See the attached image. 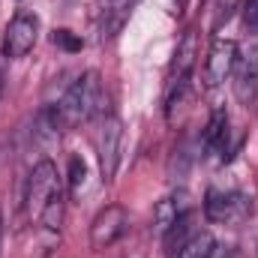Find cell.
I'll use <instances>...</instances> for the list:
<instances>
[{"label": "cell", "instance_id": "6da1fadb", "mask_svg": "<svg viewBox=\"0 0 258 258\" xmlns=\"http://www.w3.org/2000/svg\"><path fill=\"white\" fill-rule=\"evenodd\" d=\"M54 117H57V126L60 129H72L81 126V123H90L93 117H99L105 111V90H102V78L99 72H84L78 75L66 93L60 96V102L51 108Z\"/></svg>", "mask_w": 258, "mask_h": 258}, {"label": "cell", "instance_id": "7a4b0ae2", "mask_svg": "<svg viewBox=\"0 0 258 258\" xmlns=\"http://www.w3.org/2000/svg\"><path fill=\"white\" fill-rule=\"evenodd\" d=\"M63 195V180H60V171L51 159H42L33 165L30 177H27V195H24V204H27V213L30 219H39L42 210L57 198Z\"/></svg>", "mask_w": 258, "mask_h": 258}, {"label": "cell", "instance_id": "3957f363", "mask_svg": "<svg viewBox=\"0 0 258 258\" xmlns=\"http://www.w3.org/2000/svg\"><path fill=\"white\" fill-rule=\"evenodd\" d=\"M195 57H198V36L189 30V33H183V39H180V45L174 51L171 75H168V84H165V108H168V114L186 96V87H189V78H192V69H195Z\"/></svg>", "mask_w": 258, "mask_h": 258}, {"label": "cell", "instance_id": "277c9868", "mask_svg": "<svg viewBox=\"0 0 258 258\" xmlns=\"http://www.w3.org/2000/svg\"><path fill=\"white\" fill-rule=\"evenodd\" d=\"M204 216L216 225H240L252 216V198L240 189H210L204 195Z\"/></svg>", "mask_w": 258, "mask_h": 258}, {"label": "cell", "instance_id": "5b68a950", "mask_svg": "<svg viewBox=\"0 0 258 258\" xmlns=\"http://www.w3.org/2000/svg\"><path fill=\"white\" fill-rule=\"evenodd\" d=\"M120 147H123V123L114 111L99 114V129H96V153H99V168L102 180H114L117 165H120Z\"/></svg>", "mask_w": 258, "mask_h": 258}, {"label": "cell", "instance_id": "8992f818", "mask_svg": "<svg viewBox=\"0 0 258 258\" xmlns=\"http://www.w3.org/2000/svg\"><path fill=\"white\" fill-rule=\"evenodd\" d=\"M36 39H39V15L30 12V9H21V12H15V18L6 24L0 51H3V57L18 60V57H27V54L33 51Z\"/></svg>", "mask_w": 258, "mask_h": 258}, {"label": "cell", "instance_id": "52a82bcc", "mask_svg": "<svg viewBox=\"0 0 258 258\" xmlns=\"http://www.w3.org/2000/svg\"><path fill=\"white\" fill-rule=\"evenodd\" d=\"M126 231H129V213L120 204H108L105 210L96 213V219H93V225H90V246H93V249H108V246H114Z\"/></svg>", "mask_w": 258, "mask_h": 258}, {"label": "cell", "instance_id": "ba28073f", "mask_svg": "<svg viewBox=\"0 0 258 258\" xmlns=\"http://www.w3.org/2000/svg\"><path fill=\"white\" fill-rule=\"evenodd\" d=\"M237 60V42L234 39H213L207 48V60H204V84L213 90L219 87L225 78H231V69Z\"/></svg>", "mask_w": 258, "mask_h": 258}, {"label": "cell", "instance_id": "9c48e42d", "mask_svg": "<svg viewBox=\"0 0 258 258\" xmlns=\"http://www.w3.org/2000/svg\"><path fill=\"white\" fill-rule=\"evenodd\" d=\"M231 78H234V96L243 105H255L258 99V54L255 51H246V54L237 51Z\"/></svg>", "mask_w": 258, "mask_h": 258}, {"label": "cell", "instance_id": "30bf717a", "mask_svg": "<svg viewBox=\"0 0 258 258\" xmlns=\"http://www.w3.org/2000/svg\"><path fill=\"white\" fill-rule=\"evenodd\" d=\"M138 0H102L99 3V36L102 39H111L120 27H123V21L129 18V12H132V6H135Z\"/></svg>", "mask_w": 258, "mask_h": 258}, {"label": "cell", "instance_id": "8fae6325", "mask_svg": "<svg viewBox=\"0 0 258 258\" xmlns=\"http://www.w3.org/2000/svg\"><path fill=\"white\" fill-rule=\"evenodd\" d=\"M201 144H204L207 153L225 159V153H228V114L222 108H216L210 114V120L204 126V135H201Z\"/></svg>", "mask_w": 258, "mask_h": 258}, {"label": "cell", "instance_id": "7c38bea8", "mask_svg": "<svg viewBox=\"0 0 258 258\" xmlns=\"http://www.w3.org/2000/svg\"><path fill=\"white\" fill-rule=\"evenodd\" d=\"M183 201H177V195L171 198H162L153 210V228H156V237H165L168 231H174L177 225H183Z\"/></svg>", "mask_w": 258, "mask_h": 258}, {"label": "cell", "instance_id": "4fadbf2b", "mask_svg": "<svg viewBox=\"0 0 258 258\" xmlns=\"http://www.w3.org/2000/svg\"><path fill=\"white\" fill-rule=\"evenodd\" d=\"M213 246H216V240H213L207 231H195L189 240H183V243H180L177 258H210Z\"/></svg>", "mask_w": 258, "mask_h": 258}, {"label": "cell", "instance_id": "5bb4252c", "mask_svg": "<svg viewBox=\"0 0 258 258\" xmlns=\"http://www.w3.org/2000/svg\"><path fill=\"white\" fill-rule=\"evenodd\" d=\"M84 177H87V165L78 156H72V162H69V186H72V192H78L84 186Z\"/></svg>", "mask_w": 258, "mask_h": 258}, {"label": "cell", "instance_id": "9a60e30c", "mask_svg": "<svg viewBox=\"0 0 258 258\" xmlns=\"http://www.w3.org/2000/svg\"><path fill=\"white\" fill-rule=\"evenodd\" d=\"M234 9H237V0H213V24L222 27V24L231 18Z\"/></svg>", "mask_w": 258, "mask_h": 258}, {"label": "cell", "instance_id": "2e32d148", "mask_svg": "<svg viewBox=\"0 0 258 258\" xmlns=\"http://www.w3.org/2000/svg\"><path fill=\"white\" fill-rule=\"evenodd\" d=\"M54 45H63L69 51H78V48H81V39H75L69 30H57V33H54Z\"/></svg>", "mask_w": 258, "mask_h": 258}, {"label": "cell", "instance_id": "e0dca14e", "mask_svg": "<svg viewBox=\"0 0 258 258\" xmlns=\"http://www.w3.org/2000/svg\"><path fill=\"white\" fill-rule=\"evenodd\" d=\"M243 15H246V27L249 30H258V0H246Z\"/></svg>", "mask_w": 258, "mask_h": 258}, {"label": "cell", "instance_id": "ac0fdd59", "mask_svg": "<svg viewBox=\"0 0 258 258\" xmlns=\"http://www.w3.org/2000/svg\"><path fill=\"white\" fill-rule=\"evenodd\" d=\"M210 258H234V252H231L228 246H219V243H216L213 252H210Z\"/></svg>", "mask_w": 258, "mask_h": 258}, {"label": "cell", "instance_id": "d6986e66", "mask_svg": "<svg viewBox=\"0 0 258 258\" xmlns=\"http://www.w3.org/2000/svg\"><path fill=\"white\" fill-rule=\"evenodd\" d=\"M0 255H3V216H0Z\"/></svg>", "mask_w": 258, "mask_h": 258}, {"label": "cell", "instance_id": "ffe728a7", "mask_svg": "<svg viewBox=\"0 0 258 258\" xmlns=\"http://www.w3.org/2000/svg\"><path fill=\"white\" fill-rule=\"evenodd\" d=\"M171 3H174V9H183L186 6V0H171Z\"/></svg>", "mask_w": 258, "mask_h": 258}, {"label": "cell", "instance_id": "44dd1931", "mask_svg": "<svg viewBox=\"0 0 258 258\" xmlns=\"http://www.w3.org/2000/svg\"><path fill=\"white\" fill-rule=\"evenodd\" d=\"M0 93H3V72H0Z\"/></svg>", "mask_w": 258, "mask_h": 258}]
</instances>
